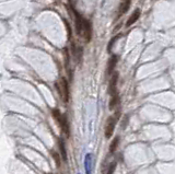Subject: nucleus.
<instances>
[{"mask_svg":"<svg viewBox=\"0 0 175 174\" xmlns=\"http://www.w3.org/2000/svg\"><path fill=\"white\" fill-rule=\"evenodd\" d=\"M117 120L113 116H111L107 118L106 120V125H105V137L109 139L112 136H113L114 129H115V125H116Z\"/></svg>","mask_w":175,"mask_h":174,"instance_id":"obj_3","label":"nucleus"},{"mask_svg":"<svg viewBox=\"0 0 175 174\" xmlns=\"http://www.w3.org/2000/svg\"><path fill=\"white\" fill-rule=\"evenodd\" d=\"M115 170H116V162H112L111 165L109 166V170H107V173L106 174H114Z\"/></svg>","mask_w":175,"mask_h":174,"instance_id":"obj_13","label":"nucleus"},{"mask_svg":"<svg viewBox=\"0 0 175 174\" xmlns=\"http://www.w3.org/2000/svg\"><path fill=\"white\" fill-rule=\"evenodd\" d=\"M74 23H76V31H77V34H78L79 36H82L83 25H84L86 19H84L81 14H79L76 10H74Z\"/></svg>","mask_w":175,"mask_h":174,"instance_id":"obj_4","label":"nucleus"},{"mask_svg":"<svg viewBox=\"0 0 175 174\" xmlns=\"http://www.w3.org/2000/svg\"><path fill=\"white\" fill-rule=\"evenodd\" d=\"M119 141H121V138H119L118 136L115 137V138L112 140V142L109 145V152H111V153H114V152L116 151L117 147H118V145H119Z\"/></svg>","mask_w":175,"mask_h":174,"instance_id":"obj_11","label":"nucleus"},{"mask_svg":"<svg viewBox=\"0 0 175 174\" xmlns=\"http://www.w3.org/2000/svg\"><path fill=\"white\" fill-rule=\"evenodd\" d=\"M139 16H140V11H139V10L134 11V13H132L131 16H129V19L127 20V22H126V26H127V27L131 26L132 24L135 23L137 20L139 19Z\"/></svg>","mask_w":175,"mask_h":174,"instance_id":"obj_8","label":"nucleus"},{"mask_svg":"<svg viewBox=\"0 0 175 174\" xmlns=\"http://www.w3.org/2000/svg\"><path fill=\"white\" fill-rule=\"evenodd\" d=\"M118 103H119V97H118V94L112 95V97H111V100H109V110H114V108L118 105Z\"/></svg>","mask_w":175,"mask_h":174,"instance_id":"obj_10","label":"nucleus"},{"mask_svg":"<svg viewBox=\"0 0 175 174\" xmlns=\"http://www.w3.org/2000/svg\"><path fill=\"white\" fill-rule=\"evenodd\" d=\"M117 80H118V74H117V72H114L113 76L111 77L109 84V93L111 94V97L117 94V91H116Z\"/></svg>","mask_w":175,"mask_h":174,"instance_id":"obj_5","label":"nucleus"},{"mask_svg":"<svg viewBox=\"0 0 175 174\" xmlns=\"http://www.w3.org/2000/svg\"><path fill=\"white\" fill-rule=\"evenodd\" d=\"M58 146H59V150H60V155H61V159L64 160V161H67V158H68V155H67L66 146H65V142H64V140L59 139Z\"/></svg>","mask_w":175,"mask_h":174,"instance_id":"obj_9","label":"nucleus"},{"mask_svg":"<svg viewBox=\"0 0 175 174\" xmlns=\"http://www.w3.org/2000/svg\"><path fill=\"white\" fill-rule=\"evenodd\" d=\"M51 155H53V159H54L55 163H56V165L60 166L61 164V159H60V155H59L58 152H56V151H51Z\"/></svg>","mask_w":175,"mask_h":174,"instance_id":"obj_12","label":"nucleus"},{"mask_svg":"<svg viewBox=\"0 0 175 174\" xmlns=\"http://www.w3.org/2000/svg\"><path fill=\"white\" fill-rule=\"evenodd\" d=\"M84 169L86 174H91L93 170V155L91 153H88L84 158Z\"/></svg>","mask_w":175,"mask_h":174,"instance_id":"obj_6","label":"nucleus"},{"mask_svg":"<svg viewBox=\"0 0 175 174\" xmlns=\"http://www.w3.org/2000/svg\"><path fill=\"white\" fill-rule=\"evenodd\" d=\"M53 117L55 118V120L58 123L59 127L61 128L62 132L67 136V137H69L70 136V126H69V122H68V118H67V116L65 114H61L59 110L57 108H54L53 110Z\"/></svg>","mask_w":175,"mask_h":174,"instance_id":"obj_1","label":"nucleus"},{"mask_svg":"<svg viewBox=\"0 0 175 174\" xmlns=\"http://www.w3.org/2000/svg\"><path fill=\"white\" fill-rule=\"evenodd\" d=\"M116 64H117V56H112V57L109 58V62H107V68H106V72L107 74H113L114 69H115V67H116Z\"/></svg>","mask_w":175,"mask_h":174,"instance_id":"obj_7","label":"nucleus"},{"mask_svg":"<svg viewBox=\"0 0 175 174\" xmlns=\"http://www.w3.org/2000/svg\"><path fill=\"white\" fill-rule=\"evenodd\" d=\"M47 174H51V173H47Z\"/></svg>","mask_w":175,"mask_h":174,"instance_id":"obj_14","label":"nucleus"},{"mask_svg":"<svg viewBox=\"0 0 175 174\" xmlns=\"http://www.w3.org/2000/svg\"><path fill=\"white\" fill-rule=\"evenodd\" d=\"M57 85V88H58V91L60 93V95H61L62 100L64 102H68L69 101V84H68V81H67L66 78H61V80H60V87L58 84Z\"/></svg>","mask_w":175,"mask_h":174,"instance_id":"obj_2","label":"nucleus"}]
</instances>
